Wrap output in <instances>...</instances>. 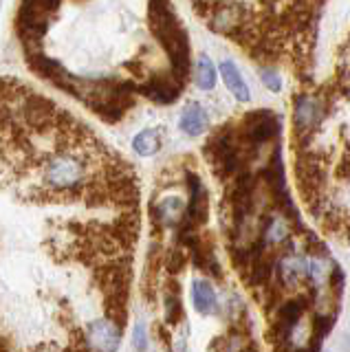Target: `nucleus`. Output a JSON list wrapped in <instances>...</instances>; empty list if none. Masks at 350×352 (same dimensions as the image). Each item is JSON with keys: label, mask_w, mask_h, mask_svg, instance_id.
Returning <instances> with one entry per match:
<instances>
[{"label": "nucleus", "mask_w": 350, "mask_h": 352, "mask_svg": "<svg viewBox=\"0 0 350 352\" xmlns=\"http://www.w3.org/2000/svg\"><path fill=\"white\" fill-rule=\"evenodd\" d=\"M188 183H190V205H188V212H185V220L196 225H203L207 220V192L205 187L201 185L199 176L196 174H188Z\"/></svg>", "instance_id": "obj_7"}, {"label": "nucleus", "mask_w": 350, "mask_h": 352, "mask_svg": "<svg viewBox=\"0 0 350 352\" xmlns=\"http://www.w3.org/2000/svg\"><path fill=\"white\" fill-rule=\"evenodd\" d=\"M27 64L34 69V73H38L40 77H47V80H53L60 71H62V64L58 60L49 58V55L40 53V51H29L27 53Z\"/></svg>", "instance_id": "obj_13"}, {"label": "nucleus", "mask_w": 350, "mask_h": 352, "mask_svg": "<svg viewBox=\"0 0 350 352\" xmlns=\"http://www.w3.org/2000/svg\"><path fill=\"white\" fill-rule=\"evenodd\" d=\"M247 25L245 20V9L240 5H221L216 7L214 16H212V27L221 33H227V36H236V33Z\"/></svg>", "instance_id": "obj_6"}, {"label": "nucleus", "mask_w": 350, "mask_h": 352, "mask_svg": "<svg viewBox=\"0 0 350 352\" xmlns=\"http://www.w3.org/2000/svg\"><path fill=\"white\" fill-rule=\"evenodd\" d=\"M183 306H181V293L179 286L174 280L168 282V291H166V322L168 324H177L181 319Z\"/></svg>", "instance_id": "obj_16"}, {"label": "nucleus", "mask_w": 350, "mask_h": 352, "mask_svg": "<svg viewBox=\"0 0 350 352\" xmlns=\"http://www.w3.org/2000/svg\"><path fill=\"white\" fill-rule=\"evenodd\" d=\"M137 93L146 95L157 104H172L183 91V82L174 75H155L148 84H141L135 88Z\"/></svg>", "instance_id": "obj_4"}, {"label": "nucleus", "mask_w": 350, "mask_h": 352, "mask_svg": "<svg viewBox=\"0 0 350 352\" xmlns=\"http://www.w3.org/2000/svg\"><path fill=\"white\" fill-rule=\"evenodd\" d=\"M221 73H223V80H225L227 88L232 91V95L238 99V102H249V99H251L249 88H247V84H245V80H243V75L238 73L236 64H234V62H229V60H225V62L221 64Z\"/></svg>", "instance_id": "obj_12"}, {"label": "nucleus", "mask_w": 350, "mask_h": 352, "mask_svg": "<svg viewBox=\"0 0 350 352\" xmlns=\"http://www.w3.org/2000/svg\"><path fill=\"white\" fill-rule=\"evenodd\" d=\"M192 300H194V308L201 315H212V313H216V308H218L216 293L212 289V284L205 282V280H196L192 284Z\"/></svg>", "instance_id": "obj_10"}, {"label": "nucleus", "mask_w": 350, "mask_h": 352, "mask_svg": "<svg viewBox=\"0 0 350 352\" xmlns=\"http://www.w3.org/2000/svg\"><path fill=\"white\" fill-rule=\"evenodd\" d=\"M152 212H155L157 223L177 225L181 220V214H183V203L179 201V198H168V201H163L159 207L152 209Z\"/></svg>", "instance_id": "obj_15"}, {"label": "nucleus", "mask_w": 350, "mask_h": 352, "mask_svg": "<svg viewBox=\"0 0 350 352\" xmlns=\"http://www.w3.org/2000/svg\"><path fill=\"white\" fill-rule=\"evenodd\" d=\"M331 280H333V291L339 295V293H342V289H344V273H342V269L337 267V264H335V269H333Z\"/></svg>", "instance_id": "obj_21"}, {"label": "nucleus", "mask_w": 350, "mask_h": 352, "mask_svg": "<svg viewBox=\"0 0 350 352\" xmlns=\"http://www.w3.org/2000/svg\"><path fill=\"white\" fill-rule=\"evenodd\" d=\"M42 179L49 194H75L86 181V161L78 157V150L69 148L49 159Z\"/></svg>", "instance_id": "obj_2"}, {"label": "nucleus", "mask_w": 350, "mask_h": 352, "mask_svg": "<svg viewBox=\"0 0 350 352\" xmlns=\"http://www.w3.org/2000/svg\"><path fill=\"white\" fill-rule=\"evenodd\" d=\"M324 115H326V104L322 102V99L311 97V95H302V97L295 99L293 121H295V130H298L300 135L311 132L324 119Z\"/></svg>", "instance_id": "obj_5"}, {"label": "nucleus", "mask_w": 350, "mask_h": 352, "mask_svg": "<svg viewBox=\"0 0 350 352\" xmlns=\"http://www.w3.org/2000/svg\"><path fill=\"white\" fill-rule=\"evenodd\" d=\"M335 324L333 317H326V315H317L315 317V326H313V344H311V350H317L322 348V341L324 337L331 333V328Z\"/></svg>", "instance_id": "obj_18"}, {"label": "nucleus", "mask_w": 350, "mask_h": 352, "mask_svg": "<svg viewBox=\"0 0 350 352\" xmlns=\"http://www.w3.org/2000/svg\"><path fill=\"white\" fill-rule=\"evenodd\" d=\"M207 128V113L201 104H190L181 115V130L190 137L203 135Z\"/></svg>", "instance_id": "obj_11"}, {"label": "nucleus", "mask_w": 350, "mask_h": 352, "mask_svg": "<svg viewBox=\"0 0 350 352\" xmlns=\"http://www.w3.org/2000/svg\"><path fill=\"white\" fill-rule=\"evenodd\" d=\"M278 271H280V282L284 286H289V289H293V286H298L300 282L309 278V262L300 256L289 253V256H284L280 260Z\"/></svg>", "instance_id": "obj_9"}, {"label": "nucleus", "mask_w": 350, "mask_h": 352, "mask_svg": "<svg viewBox=\"0 0 350 352\" xmlns=\"http://www.w3.org/2000/svg\"><path fill=\"white\" fill-rule=\"evenodd\" d=\"M196 84H199L203 91H212L216 86V69L207 55H201L199 64H196Z\"/></svg>", "instance_id": "obj_17"}, {"label": "nucleus", "mask_w": 350, "mask_h": 352, "mask_svg": "<svg viewBox=\"0 0 350 352\" xmlns=\"http://www.w3.org/2000/svg\"><path fill=\"white\" fill-rule=\"evenodd\" d=\"M339 176H342V179H348L350 176V148L346 150V154L342 157V163H339Z\"/></svg>", "instance_id": "obj_23"}, {"label": "nucleus", "mask_w": 350, "mask_h": 352, "mask_svg": "<svg viewBox=\"0 0 350 352\" xmlns=\"http://www.w3.org/2000/svg\"><path fill=\"white\" fill-rule=\"evenodd\" d=\"M280 132V119L271 113V110H256L249 113L243 121V130H240V143L247 148L256 150L262 143H267Z\"/></svg>", "instance_id": "obj_3"}, {"label": "nucleus", "mask_w": 350, "mask_h": 352, "mask_svg": "<svg viewBox=\"0 0 350 352\" xmlns=\"http://www.w3.org/2000/svg\"><path fill=\"white\" fill-rule=\"evenodd\" d=\"M183 264H185V256H183V251L181 249H172L170 251V256H168V269L172 273H177L183 269Z\"/></svg>", "instance_id": "obj_20"}, {"label": "nucleus", "mask_w": 350, "mask_h": 352, "mask_svg": "<svg viewBox=\"0 0 350 352\" xmlns=\"http://www.w3.org/2000/svg\"><path fill=\"white\" fill-rule=\"evenodd\" d=\"M150 27L157 42L170 55L172 75L185 82L190 71V40L188 33L181 27V22L174 14L170 0H150Z\"/></svg>", "instance_id": "obj_1"}, {"label": "nucleus", "mask_w": 350, "mask_h": 352, "mask_svg": "<svg viewBox=\"0 0 350 352\" xmlns=\"http://www.w3.org/2000/svg\"><path fill=\"white\" fill-rule=\"evenodd\" d=\"M135 150L141 154V157H152V154H157L159 148H161V130L155 128V130H144L139 132L133 141Z\"/></svg>", "instance_id": "obj_14"}, {"label": "nucleus", "mask_w": 350, "mask_h": 352, "mask_svg": "<svg viewBox=\"0 0 350 352\" xmlns=\"http://www.w3.org/2000/svg\"><path fill=\"white\" fill-rule=\"evenodd\" d=\"M262 82H265V86L269 88V91H273V93H280L282 91V80L278 77V73H273L269 69L262 71Z\"/></svg>", "instance_id": "obj_19"}, {"label": "nucleus", "mask_w": 350, "mask_h": 352, "mask_svg": "<svg viewBox=\"0 0 350 352\" xmlns=\"http://www.w3.org/2000/svg\"><path fill=\"white\" fill-rule=\"evenodd\" d=\"M119 335H122V328H119L111 319H100V322H93L89 328V339L91 348H100V350H115L119 346Z\"/></svg>", "instance_id": "obj_8"}, {"label": "nucleus", "mask_w": 350, "mask_h": 352, "mask_svg": "<svg viewBox=\"0 0 350 352\" xmlns=\"http://www.w3.org/2000/svg\"><path fill=\"white\" fill-rule=\"evenodd\" d=\"M135 348L146 350V330L141 324H137V328H135Z\"/></svg>", "instance_id": "obj_22"}]
</instances>
